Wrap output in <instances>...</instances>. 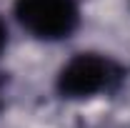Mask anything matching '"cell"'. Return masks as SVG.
I'll return each mask as SVG.
<instances>
[{
    "mask_svg": "<svg viewBox=\"0 0 130 128\" xmlns=\"http://www.w3.org/2000/svg\"><path fill=\"white\" fill-rule=\"evenodd\" d=\"M125 80V68L100 53H78L60 68L55 88L68 100L115 93Z\"/></svg>",
    "mask_w": 130,
    "mask_h": 128,
    "instance_id": "obj_1",
    "label": "cell"
},
{
    "mask_svg": "<svg viewBox=\"0 0 130 128\" xmlns=\"http://www.w3.org/2000/svg\"><path fill=\"white\" fill-rule=\"evenodd\" d=\"M0 83H3V80H0Z\"/></svg>",
    "mask_w": 130,
    "mask_h": 128,
    "instance_id": "obj_4",
    "label": "cell"
},
{
    "mask_svg": "<svg viewBox=\"0 0 130 128\" xmlns=\"http://www.w3.org/2000/svg\"><path fill=\"white\" fill-rule=\"evenodd\" d=\"M18 23L38 40L70 38L80 25L78 0H15Z\"/></svg>",
    "mask_w": 130,
    "mask_h": 128,
    "instance_id": "obj_2",
    "label": "cell"
},
{
    "mask_svg": "<svg viewBox=\"0 0 130 128\" xmlns=\"http://www.w3.org/2000/svg\"><path fill=\"white\" fill-rule=\"evenodd\" d=\"M5 43H8V28H5V23L0 20V53L5 48Z\"/></svg>",
    "mask_w": 130,
    "mask_h": 128,
    "instance_id": "obj_3",
    "label": "cell"
}]
</instances>
